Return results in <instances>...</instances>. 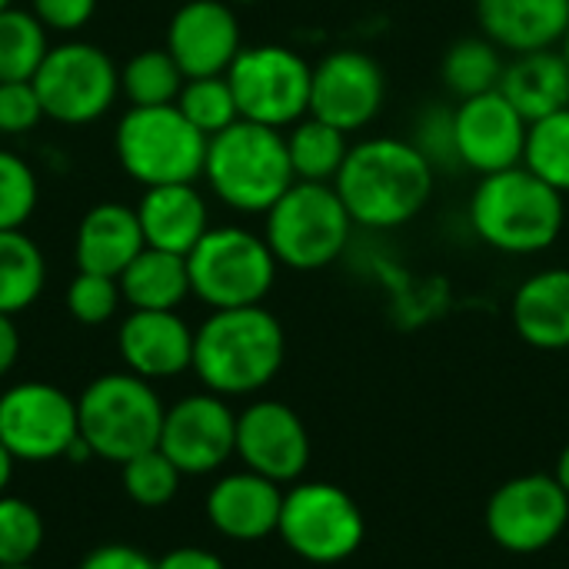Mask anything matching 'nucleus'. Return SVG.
Masks as SVG:
<instances>
[{"label": "nucleus", "mask_w": 569, "mask_h": 569, "mask_svg": "<svg viewBox=\"0 0 569 569\" xmlns=\"http://www.w3.org/2000/svg\"><path fill=\"white\" fill-rule=\"evenodd\" d=\"M437 187V170L410 143V137L357 140L333 180L357 227L393 230L423 213Z\"/></svg>", "instance_id": "obj_1"}, {"label": "nucleus", "mask_w": 569, "mask_h": 569, "mask_svg": "<svg viewBox=\"0 0 569 569\" xmlns=\"http://www.w3.org/2000/svg\"><path fill=\"white\" fill-rule=\"evenodd\" d=\"M467 213L473 233L487 247L510 257H533L560 240L567 227V197L520 163L480 177Z\"/></svg>", "instance_id": "obj_2"}, {"label": "nucleus", "mask_w": 569, "mask_h": 569, "mask_svg": "<svg viewBox=\"0 0 569 569\" xmlns=\"http://www.w3.org/2000/svg\"><path fill=\"white\" fill-rule=\"evenodd\" d=\"M280 320L257 307L213 310L193 333V370L217 397H243L267 387L283 367Z\"/></svg>", "instance_id": "obj_3"}, {"label": "nucleus", "mask_w": 569, "mask_h": 569, "mask_svg": "<svg viewBox=\"0 0 569 569\" xmlns=\"http://www.w3.org/2000/svg\"><path fill=\"white\" fill-rule=\"evenodd\" d=\"M203 177L217 200L237 213H267L297 183L283 130L250 120L210 137Z\"/></svg>", "instance_id": "obj_4"}, {"label": "nucleus", "mask_w": 569, "mask_h": 569, "mask_svg": "<svg viewBox=\"0 0 569 569\" xmlns=\"http://www.w3.org/2000/svg\"><path fill=\"white\" fill-rule=\"evenodd\" d=\"M163 403L157 390L137 373L97 377L77 400L80 440L93 457L127 463L153 447H160Z\"/></svg>", "instance_id": "obj_5"}, {"label": "nucleus", "mask_w": 569, "mask_h": 569, "mask_svg": "<svg viewBox=\"0 0 569 569\" xmlns=\"http://www.w3.org/2000/svg\"><path fill=\"white\" fill-rule=\"evenodd\" d=\"M263 217V240L277 263L300 273L337 263L357 227L333 183L307 180H297Z\"/></svg>", "instance_id": "obj_6"}, {"label": "nucleus", "mask_w": 569, "mask_h": 569, "mask_svg": "<svg viewBox=\"0 0 569 569\" xmlns=\"http://www.w3.org/2000/svg\"><path fill=\"white\" fill-rule=\"evenodd\" d=\"M203 137L177 103L167 107H130L113 133V150L127 177L143 187L193 183L207 163Z\"/></svg>", "instance_id": "obj_7"}, {"label": "nucleus", "mask_w": 569, "mask_h": 569, "mask_svg": "<svg viewBox=\"0 0 569 569\" xmlns=\"http://www.w3.org/2000/svg\"><path fill=\"white\" fill-rule=\"evenodd\" d=\"M277 257L247 227H210L187 253L190 293L213 310L257 307L277 280Z\"/></svg>", "instance_id": "obj_8"}, {"label": "nucleus", "mask_w": 569, "mask_h": 569, "mask_svg": "<svg viewBox=\"0 0 569 569\" xmlns=\"http://www.w3.org/2000/svg\"><path fill=\"white\" fill-rule=\"evenodd\" d=\"M227 80L233 87L240 120L290 130L310 113L313 67L303 60V53L283 43L243 47L230 63Z\"/></svg>", "instance_id": "obj_9"}, {"label": "nucleus", "mask_w": 569, "mask_h": 569, "mask_svg": "<svg viewBox=\"0 0 569 569\" xmlns=\"http://www.w3.org/2000/svg\"><path fill=\"white\" fill-rule=\"evenodd\" d=\"M30 83L40 97L43 117L67 127H83L113 107L120 93V70L97 43L67 40L47 50Z\"/></svg>", "instance_id": "obj_10"}, {"label": "nucleus", "mask_w": 569, "mask_h": 569, "mask_svg": "<svg viewBox=\"0 0 569 569\" xmlns=\"http://www.w3.org/2000/svg\"><path fill=\"white\" fill-rule=\"evenodd\" d=\"M277 533L310 563H340L363 543V513L333 483H300L283 493Z\"/></svg>", "instance_id": "obj_11"}, {"label": "nucleus", "mask_w": 569, "mask_h": 569, "mask_svg": "<svg viewBox=\"0 0 569 569\" xmlns=\"http://www.w3.org/2000/svg\"><path fill=\"white\" fill-rule=\"evenodd\" d=\"M569 523V497L557 477L530 473L503 483L487 507L490 537L510 553L547 550Z\"/></svg>", "instance_id": "obj_12"}, {"label": "nucleus", "mask_w": 569, "mask_h": 569, "mask_svg": "<svg viewBox=\"0 0 569 569\" xmlns=\"http://www.w3.org/2000/svg\"><path fill=\"white\" fill-rule=\"evenodd\" d=\"M77 403L50 383H20L0 397V440L17 460H57L77 443Z\"/></svg>", "instance_id": "obj_13"}, {"label": "nucleus", "mask_w": 569, "mask_h": 569, "mask_svg": "<svg viewBox=\"0 0 569 569\" xmlns=\"http://www.w3.org/2000/svg\"><path fill=\"white\" fill-rule=\"evenodd\" d=\"M387 100L383 67L360 50H333L313 67L310 117L333 123L343 133H357L377 120Z\"/></svg>", "instance_id": "obj_14"}, {"label": "nucleus", "mask_w": 569, "mask_h": 569, "mask_svg": "<svg viewBox=\"0 0 569 569\" xmlns=\"http://www.w3.org/2000/svg\"><path fill=\"white\" fill-rule=\"evenodd\" d=\"M453 127L463 170L487 177L523 163L530 120L500 90L460 100L453 107Z\"/></svg>", "instance_id": "obj_15"}, {"label": "nucleus", "mask_w": 569, "mask_h": 569, "mask_svg": "<svg viewBox=\"0 0 569 569\" xmlns=\"http://www.w3.org/2000/svg\"><path fill=\"white\" fill-rule=\"evenodd\" d=\"M160 450L183 477H200L237 453V417L217 393H197L167 410Z\"/></svg>", "instance_id": "obj_16"}, {"label": "nucleus", "mask_w": 569, "mask_h": 569, "mask_svg": "<svg viewBox=\"0 0 569 569\" xmlns=\"http://www.w3.org/2000/svg\"><path fill=\"white\" fill-rule=\"evenodd\" d=\"M167 50L193 77H220L243 50L240 20L227 0H183L167 27Z\"/></svg>", "instance_id": "obj_17"}, {"label": "nucleus", "mask_w": 569, "mask_h": 569, "mask_svg": "<svg viewBox=\"0 0 569 569\" xmlns=\"http://www.w3.org/2000/svg\"><path fill=\"white\" fill-rule=\"evenodd\" d=\"M237 453L247 470L287 483L310 463V437L303 420L277 400H260L237 417Z\"/></svg>", "instance_id": "obj_18"}, {"label": "nucleus", "mask_w": 569, "mask_h": 569, "mask_svg": "<svg viewBox=\"0 0 569 569\" xmlns=\"http://www.w3.org/2000/svg\"><path fill=\"white\" fill-rule=\"evenodd\" d=\"M117 347L130 373L143 380L177 377L193 367V330L177 310H133L120 323Z\"/></svg>", "instance_id": "obj_19"}, {"label": "nucleus", "mask_w": 569, "mask_h": 569, "mask_svg": "<svg viewBox=\"0 0 569 569\" xmlns=\"http://www.w3.org/2000/svg\"><path fill=\"white\" fill-rule=\"evenodd\" d=\"M477 23L507 53L550 50L569 27V0H477Z\"/></svg>", "instance_id": "obj_20"}, {"label": "nucleus", "mask_w": 569, "mask_h": 569, "mask_svg": "<svg viewBox=\"0 0 569 569\" xmlns=\"http://www.w3.org/2000/svg\"><path fill=\"white\" fill-rule=\"evenodd\" d=\"M280 483L247 470L223 477L207 497L210 523L230 540H263L280 527Z\"/></svg>", "instance_id": "obj_21"}, {"label": "nucleus", "mask_w": 569, "mask_h": 569, "mask_svg": "<svg viewBox=\"0 0 569 569\" xmlns=\"http://www.w3.org/2000/svg\"><path fill=\"white\" fill-rule=\"evenodd\" d=\"M137 220H140L147 247L180 253V257H187L200 243V237L210 230L207 200L193 183L147 187L137 207Z\"/></svg>", "instance_id": "obj_22"}, {"label": "nucleus", "mask_w": 569, "mask_h": 569, "mask_svg": "<svg viewBox=\"0 0 569 569\" xmlns=\"http://www.w3.org/2000/svg\"><path fill=\"white\" fill-rule=\"evenodd\" d=\"M137 210L127 203H97L83 213L73 237V260L87 273L120 277L143 250Z\"/></svg>", "instance_id": "obj_23"}, {"label": "nucleus", "mask_w": 569, "mask_h": 569, "mask_svg": "<svg viewBox=\"0 0 569 569\" xmlns=\"http://www.w3.org/2000/svg\"><path fill=\"white\" fill-rule=\"evenodd\" d=\"M513 327L537 350L569 347V270L550 267L527 277L513 293Z\"/></svg>", "instance_id": "obj_24"}, {"label": "nucleus", "mask_w": 569, "mask_h": 569, "mask_svg": "<svg viewBox=\"0 0 569 569\" xmlns=\"http://www.w3.org/2000/svg\"><path fill=\"white\" fill-rule=\"evenodd\" d=\"M500 93L533 123L569 107V67L560 50L517 53L500 77Z\"/></svg>", "instance_id": "obj_25"}, {"label": "nucleus", "mask_w": 569, "mask_h": 569, "mask_svg": "<svg viewBox=\"0 0 569 569\" xmlns=\"http://www.w3.org/2000/svg\"><path fill=\"white\" fill-rule=\"evenodd\" d=\"M120 297L133 310H177L190 297L187 257L143 247L137 260L117 277Z\"/></svg>", "instance_id": "obj_26"}, {"label": "nucleus", "mask_w": 569, "mask_h": 569, "mask_svg": "<svg viewBox=\"0 0 569 569\" xmlns=\"http://www.w3.org/2000/svg\"><path fill=\"white\" fill-rule=\"evenodd\" d=\"M287 137V153H290V167L297 180L307 183H333L347 153H350V133L337 130L333 123L320 120V117H303L290 127Z\"/></svg>", "instance_id": "obj_27"}, {"label": "nucleus", "mask_w": 569, "mask_h": 569, "mask_svg": "<svg viewBox=\"0 0 569 569\" xmlns=\"http://www.w3.org/2000/svg\"><path fill=\"white\" fill-rule=\"evenodd\" d=\"M47 283L43 250L23 230H0V313L27 310Z\"/></svg>", "instance_id": "obj_28"}, {"label": "nucleus", "mask_w": 569, "mask_h": 569, "mask_svg": "<svg viewBox=\"0 0 569 569\" xmlns=\"http://www.w3.org/2000/svg\"><path fill=\"white\" fill-rule=\"evenodd\" d=\"M503 53L493 40L487 37H463L457 40L440 63V77L447 83V90L460 100L500 90V77H503Z\"/></svg>", "instance_id": "obj_29"}, {"label": "nucleus", "mask_w": 569, "mask_h": 569, "mask_svg": "<svg viewBox=\"0 0 569 569\" xmlns=\"http://www.w3.org/2000/svg\"><path fill=\"white\" fill-rule=\"evenodd\" d=\"M187 77L167 47H147L130 57L120 70V93L130 107H167L177 103Z\"/></svg>", "instance_id": "obj_30"}, {"label": "nucleus", "mask_w": 569, "mask_h": 569, "mask_svg": "<svg viewBox=\"0 0 569 569\" xmlns=\"http://www.w3.org/2000/svg\"><path fill=\"white\" fill-rule=\"evenodd\" d=\"M47 33L50 30L37 20V13L17 7L0 10V83L33 80L50 50Z\"/></svg>", "instance_id": "obj_31"}, {"label": "nucleus", "mask_w": 569, "mask_h": 569, "mask_svg": "<svg viewBox=\"0 0 569 569\" xmlns=\"http://www.w3.org/2000/svg\"><path fill=\"white\" fill-rule=\"evenodd\" d=\"M523 167H530L540 180L557 187L563 197L569 193V107L557 110L543 120L530 123Z\"/></svg>", "instance_id": "obj_32"}, {"label": "nucleus", "mask_w": 569, "mask_h": 569, "mask_svg": "<svg viewBox=\"0 0 569 569\" xmlns=\"http://www.w3.org/2000/svg\"><path fill=\"white\" fill-rule=\"evenodd\" d=\"M177 107L203 137H213V133H220V130H227V127H233L240 120L237 97H233V87H230L227 73L187 80L180 97H177Z\"/></svg>", "instance_id": "obj_33"}, {"label": "nucleus", "mask_w": 569, "mask_h": 569, "mask_svg": "<svg viewBox=\"0 0 569 569\" xmlns=\"http://www.w3.org/2000/svg\"><path fill=\"white\" fill-rule=\"evenodd\" d=\"M180 470L173 467V460L153 447L133 460L123 463V490L133 503L140 507H163L173 500L177 487H180Z\"/></svg>", "instance_id": "obj_34"}, {"label": "nucleus", "mask_w": 569, "mask_h": 569, "mask_svg": "<svg viewBox=\"0 0 569 569\" xmlns=\"http://www.w3.org/2000/svg\"><path fill=\"white\" fill-rule=\"evenodd\" d=\"M40 543V513L17 497H0V567H27L37 557Z\"/></svg>", "instance_id": "obj_35"}, {"label": "nucleus", "mask_w": 569, "mask_h": 569, "mask_svg": "<svg viewBox=\"0 0 569 569\" xmlns=\"http://www.w3.org/2000/svg\"><path fill=\"white\" fill-rule=\"evenodd\" d=\"M40 200L30 163L10 150H0V230H20Z\"/></svg>", "instance_id": "obj_36"}, {"label": "nucleus", "mask_w": 569, "mask_h": 569, "mask_svg": "<svg viewBox=\"0 0 569 569\" xmlns=\"http://www.w3.org/2000/svg\"><path fill=\"white\" fill-rule=\"evenodd\" d=\"M410 143L423 153V160L437 173H457L463 170L460 150H457V127H453V110L450 107H427L417 117Z\"/></svg>", "instance_id": "obj_37"}, {"label": "nucleus", "mask_w": 569, "mask_h": 569, "mask_svg": "<svg viewBox=\"0 0 569 569\" xmlns=\"http://www.w3.org/2000/svg\"><path fill=\"white\" fill-rule=\"evenodd\" d=\"M120 283L117 277H103V273H87L80 270L70 287H67V310L73 320L87 323V327H97V323H107L117 307H120Z\"/></svg>", "instance_id": "obj_38"}, {"label": "nucleus", "mask_w": 569, "mask_h": 569, "mask_svg": "<svg viewBox=\"0 0 569 569\" xmlns=\"http://www.w3.org/2000/svg\"><path fill=\"white\" fill-rule=\"evenodd\" d=\"M40 120H43V107L30 80L0 83V133L3 137L30 133Z\"/></svg>", "instance_id": "obj_39"}, {"label": "nucleus", "mask_w": 569, "mask_h": 569, "mask_svg": "<svg viewBox=\"0 0 569 569\" xmlns=\"http://www.w3.org/2000/svg\"><path fill=\"white\" fill-rule=\"evenodd\" d=\"M97 10V0H33V13L47 30L57 33H77L90 23Z\"/></svg>", "instance_id": "obj_40"}, {"label": "nucleus", "mask_w": 569, "mask_h": 569, "mask_svg": "<svg viewBox=\"0 0 569 569\" xmlns=\"http://www.w3.org/2000/svg\"><path fill=\"white\" fill-rule=\"evenodd\" d=\"M80 569H157V563L147 553H140L137 547L107 543V547H97L93 553H87Z\"/></svg>", "instance_id": "obj_41"}, {"label": "nucleus", "mask_w": 569, "mask_h": 569, "mask_svg": "<svg viewBox=\"0 0 569 569\" xmlns=\"http://www.w3.org/2000/svg\"><path fill=\"white\" fill-rule=\"evenodd\" d=\"M157 569H227L220 557H213L210 550H197V547H180L173 553H167Z\"/></svg>", "instance_id": "obj_42"}, {"label": "nucleus", "mask_w": 569, "mask_h": 569, "mask_svg": "<svg viewBox=\"0 0 569 569\" xmlns=\"http://www.w3.org/2000/svg\"><path fill=\"white\" fill-rule=\"evenodd\" d=\"M17 353H20V333L13 327V317L0 313V377L17 363Z\"/></svg>", "instance_id": "obj_43"}, {"label": "nucleus", "mask_w": 569, "mask_h": 569, "mask_svg": "<svg viewBox=\"0 0 569 569\" xmlns=\"http://www.w3.org/2000/svg\"><path fill=\"white\" fill-rule=\"evenodd\" d=\"M13 453L7 450V443L0 440V493L7 490V483H10V473H13Z\"/></svg>", "instance_id": "obj_44"}, {"label": "nucleus", "mask_w": 569, "mask_h": 569, "mask_svg": "<svg viewBox=\"0 0 569 569\" xmlns=\"http://www.w3.org/2000/svg\"><path fill=\"white\" fill-rule=\"evenodd\" d=\"M557 483L567 490V497H569V447L560 453V460H557Z\"/></svg>", "instance_id": "obj_45"}, {"label": "nucleus", "mask_w": 569, "mask_h": 569, "mask_svg": "<svg viewBox=\"0 0 569 569\" xmlns=\"http://www.w3.org/2000/svg\"><path fill=\"white\" fill-rule=\"evenodd\" d=\"M560 53H563V60H567V67H569V27H567V33H563V40H560Z\"/></svg>", "instance_id": "obj_46"}, {"label": "nucleus", "mask_w": 569, "mask_h": 569, "mask_svg": "<svg viewBox=\"0 0 569 569\" xmlns=\"http://www.w3.org/2000/svg\"><path fill=\"white\" fill-rule=\"evenodd\" d=\"M10 7V0H0V10H7Z\"/></svg>", "instance_id": "obj_47"}, {"label": "nucleus", "mask_w": 569, "mask_h": 569, "mask_svg": "<svg viewBox=\"0 0 569 569\" xmlns=\"http://www.w3.org/2000/svg\"><path fill=\"white\" fill-rule=\"evenodd\" d=\"M0 569H33V567H30V563H27V567H0Z\"/></svg>", "instance_id": "obj_48"}, {"label": "nucleus", "mask_w": 569, "mask_h": 569, "mask_svg": "<svg viewBox=\"0 0 569 569\" xmlns=\"http://www.w3.org/2000/svg\"><path fill=\"white\" fill-rule=\"evenodd\" d=\"M233 3H257V0H233Z\"/></svg>", "instance_id": "obj_49"}]
</instances>
